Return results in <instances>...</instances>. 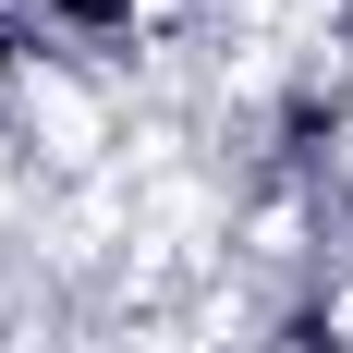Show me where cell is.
Listing matches in <instances>:
<instances>
[{"instance_id":"3957f363","label":"cell","mask_w":353,"mask_h":353,"mask_svg":"<svg viewBox=\"0 0 353 353\" xmlns=\"http://www.w3.org/2000/svg\"><path fill=\"white\" fill-rule=\"evenodd\" d=\"M329 73H341V85H353V0H341V12H329Z\"/></svg>"},{"instance_id":"6da1fadb","label":"cell","mask_w":353,"mask_h":353,"mask_svg":"<svg viewBox=\"0 0 353 353\" xmlns=\"http://www.w3.org/2000/svg\"><path fill=\"white\" fill-rule=\"evenodd\" d=\"M146 12H159V0H25V25L49 37V49H134Z\"/></svg>"},{"instance_id":"7a4b0ae2","label":"cell","mask_w":353,"mask_h":353,"mask_svg":"<svg viewBox=\"0 0 353 353\" xmlns=\"http://www.w3.org/2000/svg\"><path fill=\"white\" fill-rule=\"evenodd\" d=\"M49 61V37L25 25V12H12V0H0V122H12V98H25V73Z\"/></svg>"}]
</instances>
